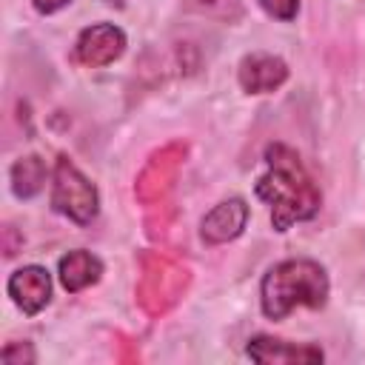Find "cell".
I'll list each match as a JSON object with an SVG mask.
<instances>
[{
  "mask_svg": "<svg viewBox=\"0 0 365 365\" xmlns=\"http://www.w3.org/2000/svg\"><path fill=\"white\" fill-rule=\"evenodd\" d=\"M265 171L254 182V194L271 208L274 231L285 234L291 225L317 217L322 191L302 165L299 154L285 143H271L262 154Z\"/></svg>",
  "mask_w": 365,
  "mask_h": 365,
  "instance_id": "obj_1",
  "label": "cell"
},
{
  "mask_svg": "<svg viewBox=\"0 0 365 365\" xmlns=\"http://www.w3.org/2000/svg\"><path fill=\"white\" fill-rule=\"evenodd\" d=\"M331 294L325 265L308 257L271 265L259 282V308L268 319H285L297 308H322Z\"/></svg>",
  "mask_w": 365,
  "mask_h": 365,
  "instance_id": "obj_2",
  "label": "cell"
},
{
  "mask_svg": "<svg viewBox=\"0 0 365 365\" xmlns=\"http://www.w3.org/2000/svg\"><path fill=\"white\" fill-rule=\"evenodd\" d=\"M188 282H191V274L185 265H180L177 259L160 251H145L140 257L137 302L148 317H163L182 299V294L188 291Z\"/></svg>",
  "mask_w": 365,
  "mask_h": 365,
  "instance_id": "obj_3",
  "label": "cell"
},
{
  "mask_svg": "<svg viewBox=\"0 0 365 365\" xmlns=\"http://www.w3.org/2000/svg\"><path fill=\"white\" fill-rule=\"evenodd\" d=\"M51 208L77 225H91L100 211L97 185L68 160L57 157L51 171Z\"/></svg>",
  "mask_w": 365,
  "mask_h": 365,
  "instance_id": "obj_4",
  "label": "cell"
},
{
  "mask_svg": "<svg viewBox=\"0 0 365 365\" xmlns=\"http://www.w3.org/2000/svg\"><path fill=\"white\" fill-rule=\"evenodd\" d=\"M185 154H188V148H185L182 143H168V145H163L160 151H154V154L148 157V163L143 165L137 182H134L137 200L145 202V205L160 202V200L171 191V185H174V180H177V171H180L182 163H185Z\"/></svg>",
  "mask_w": 365,
  "mask_h": 365,
  "instance_id": "obj_5",
  "label": "cell"
},
{
  "mask_svg": "<svg viewBox=\"0 0 365 365\" xmlns=\"http://www.w3.org/2000/svg\"><path fill=\"white\" fill-rule=\"evenodd\" d=\"M125 46H128V40L120 26L91 23L74 40V60L88 68H103V66H111L114 60H120Z\"/></svg>",
  "mask_w": 365,
  "mask_h": 365,
  "instance_id": "obj_6",
  "label": "cell"
},
{
  "mask_svg": "<svg viewBox=\"0 0 365 365\" xmlns=\"http://www.w3.org/2000/svg\"><path fill=\"white\" fill-rule=\"evenodd\" d=\"M288 63L268 51H251L237 66V83L245 94H271L288 80Z\"/></svg>",
  "mask_w": 365,
  "mask_h": 365,
  "instance_id": "obj_7",
  "label": "cell"
},
{
  "mask_svg": "<svg viewBox=\"0 0 365 365\" xmlns=\"http://www.w3.org/2000/svg\"><path fill=\"white\" fill-rule=\"evenodd\" d=\"M6 291L26 317H37L51 302V274L43 265H23L9 274Z\"/></svg>",
  "mask_w": 365,
  "mask_h": 365,
  "instance_id": "obj_8",
  "label": "cell"
},
{
  "mask_svg": "<svg viewBox=\"0 0 365 365\" xmlns=\"http://www.w3.org/2000/svg\"><path fill=\"white\" fill-rule=\"evenodd\" d=\"M245 354L251 362L259 365H317L325 359L319 345H297L288 339H277V336H251L245 345Z\"/></svg>",
  "mask_w": 365,
  "mask_h": 365,
  "instance_id": "obj_9",
  "label": "cell"
},
{
  "mask_svg": "<svg viewBox=\"0 0 365 365\" xmlns=\"http://www.w3.org/2000/svg\"><path fill=\"white\" fill-rule=\"evenodd\" d=\"M248 222V205L242 197H228L217 202L202 220H200V237L205 245H225L237 240L245 231Z\"/></svg>",
  "mask_w": 365,
  "mask_h": 365,
  "instance_id": "obj_10",
  "label": "cell"
},
{
  "mask_svg": "<svg viewBox=\"0 0 365 365\" xmlns=\"http://www.w3.org/2000/svg\"><path fill=\"white\" fill-rule=\"evenodd\" d=\"M57 277H60V285L68 291V294H80L91 285L100 282L103 277V259L86 248H74L68 254L60 257L57 262Z\"/></svg>",
  "mask_w": 365,
  "mask_h": 365,
  "instance_id": "obj_11",
  "label": "cell"
},
{
  "mask_svg": "<svg viewBox=\"0 0 365 365\" xmlns=\"http://www.w3.org/2000/svg\"><path fill=\"white\" fill-rule=\"evenodd\" d=\"M46 177H48V168L46 163L37 157V154H26V157H17L9 168V182H11V194L17 200H31L43 191L46 185Z\"/></svg>",
  "mask_w": 365,
  "mask_h": 365,
  "instance_id": "obj_12",
  "label": "cell"
},
{
  "mask_svg": "<svg viewBox=\"0 0 365 365\" xmlns=\"http://www.w3.org/2000/svg\"><path fill=\"white\" fill-rule=\"evenodd\" d=\"M257 3L268 17H274L279 23H291L299 11V0H257Z\"/></svg>",
  "mask_w": 365,
  "mask_h": 365,
  "instance_id": "obj_13",
  "label": "cell"
},
{
  "mask_svg": "<svg viewBox=\"0 0 365 365\" xmlns=\"http://www.w3.org/2000/svg\"><path fill=\"white\" fill-rule=\"evenodd\" d=\"M0 359L6 365H31L37 359L31 342H9L3 351H0Z\"/></svg>",
  "mask_w": 365,
  "mask_h": 365,
  "instance_id": "obj_14",
  "label": "cell"
},
{
  "mask_svg": "<svg viewBox=\"0 0 365 365\" xmlns=\"http://www.w3.org/2000/svg\"><path fill=\"white\" fill-rule=\"evenodd\" d=\"M71 0H31V6L40 11V14H57L60 9H66Z\"/></svg>",
  "mask_w": 365,
  "mask_h": 365,
  "instance_id": "obj_15",
  "label": "cell"
}]
</instances>
